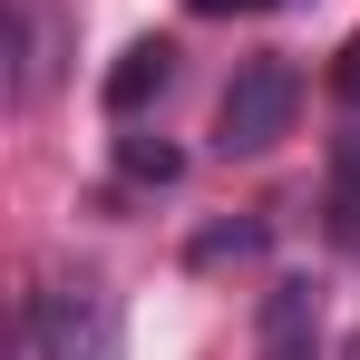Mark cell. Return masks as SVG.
<instances>
[{
    "label": "cell",
    "mask_w": 360,
    "mask_h": 360,
    "mask_svg": "<svg viewBox=\"0 0 360 360\" xmlns=\"http://www.w3.org/2000/svg\"><path fill=\"white\" fill-rule=\"evenodd\" d=\"M302 117V78L283 59H243L234 88H224V108H214V146L224 156H263V146H283Z\"/></svg>",
    "instance_id": "obj_1"
},
{
    "label": "cell",
    "mask_w": 360,
    "mask_h": 360,
    "mask_svg": "<svg viewBox=\"0 0 360 360\" xmlns=\"http://www.w3.org/2000/svg\"><path fill=\"white\" fill-rule=\"evenodd\" d=\"M30 341L39 360H117V302L98 283H49L30 302Z\"/></svg>",
    "instance_id": "obj_2"
},
{
    "label": "cell",
    "mask_w": 360,
    "mask_h": 360,
    "mask_svg": "<svg viewBox=\"0 0 360 360\" xmlns=\"http://www.w3.org/2000/svg\"><path fill=\"white\" fill-rule=\"evenodd\" d=\"M166 88H176V39H136V49H117V68H108V117H146Z\"/></svg>",
    "instance_id": "obj_3"
},
{
    "label": "cell",
    "mask_w": 360,
    "mask_h": 360,
    "mask_svg": "<svg viewBox=\"0 0 360 360\" xmlns=\"http://www.w3.org/2000/svg\"><path fill=\"white\" fill-rule=\"evenodd\" d=\"M311 351H321V292L273 283L263 292V360H311Z\"/></svg>",
    "instance_id": "obj_4"
},
{
    "label": "cell",
    "mask_w": 360,
    "mask_h": 360,
    "mask_svg": "<svg viewBox=\"0 0 360 360\" xmlns=\"http://www.w3.org/2000/svg\"><path fill=\"white\" fill-rule=\"evenodd\" d=\"M331 243L360 253V136H331Z\"/></svg>",
    "instance_id": "obj_5"
},
{
    "label": "cell",
    "mask_w": 360,
    "mask_h": 360,
    "mask_svg": "<svg viewBox=\"0 0 360 360\" xmlns=\"http://www.w3.org/2000/svg\"><path fill=\"white\" fill-rule=\"evenodd\" d=\"M117 166H127L136 185H176V176H185V156L166 146V136H117Z\"/></svg>",
    "instance_id": "obj_6"
},
{
    "label": "cell",
    "mask_w": 360,
    "mask_h": 360,
    "mask_svg": "<svg viewBox=\"0 0 360 360\" xmlns=\"http://www.w3.org/2000/svg\"><path fill=\"white\" fill-rule=\"evenodd\" d=\"M243 253H263V214H243V224H214V234H195V273H214V263H243Z\"/></svg>",
    "instance_id": "obj_7"
},
{
    "label": "cell",
    "mask_w": 360,
    "mask_h": 360,
    "mask_svg": "<svg viewBox=\"0 0 360 360\" xmlns=\"http://www.w3.org/2000/svg\"><path fill=\"white\" fill-rule=\"evenodd\" d=\"M331 98H341V108H351V117H360V39H351V49H341V68H331Z\"/></svg>",
    "instance_id": "obj_8"
},
{
    "label": "cell",
    "mask_w": 360,
    "mask_h": 360,
    "mask_svg": "<svg viewBox=\"0 0 360 360\" xmlns=\"http://www.w3.org/2000/svg\"><path fill=\"white\" fill-rule=\"evenodd\" d=\"M185 10H205V20H253V10H283V0H185Z\"/></svg>",
    "instance_id": "obj_9"
},
{
    "label": "cell",
    "mask_w": 360,
    "mask_h": 360,
    "mask_svg": "<svg viewBox=\"0 0 360 360\" xmlns=\"http://www.w3.org/2000/svg\"><path fill=\"white\" fill-rule=\"evenodd\" d=\"M351 360H360V331H351Z\"/></svg>",
    "instance_id": "obj_10"
}]
</instances>
